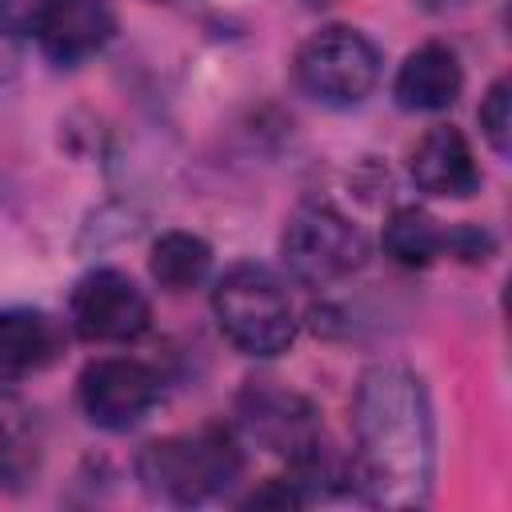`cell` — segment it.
<instances>
[{
  "label": "cell",
  "mask_w": 512,
  "mask_h": 512,
  "mask_svg": "<svg viewBox=\"0 0 512 512\" xmlns=\"http://www.w3.org/2000/svg\"><path fill=\"white\" fill-rule=\"evenodd\" d=\"M164 396V380L152 364L132 356H104L80 372V408L104 432L136 428Z\"/></svg>",
  "instance_id": "52a82bcc"
},
{
  "label": "cell",
  "mask_w": 512,
  "mask_h": 512,
  "mask_svg": "<svg viewBox=\"0 0 512 512\" xmlns=\"http://www.w3.org/2000/svg\"><path fill=\"white\" fill-rule=\"evenodd\" d=\"M40 448L44 432L36 412L16 396H0V484L20 488L24 480H32V472L40 468Z\"/></svg>",
  "instance_id": "4fadbf2b"
},
{
  "label": "cell",
  "mask_w": 512,
  "mask_h": 512,
  "mask_svg": "<svg viewBox=\"0 0 512 512\" xmlns=\"http://www.w3.org/2000/svg\"><path fill=\"white\" fill-rule=\"evenodd\" d=\"M408 172H412V184L428 196L464 200L480 188L476 156H472L464 132L452 124H436L420 136V144L408 156Z\"/></svg>",
  "instance_id": "30bf717a"
},
{
  "label": "cell",
  "mask_w": 512,
  "mask_h": 512,
  "mask_svg": "<svg viewBox=\"0 0 512 512\" xmlns=\"http://www.w3.org/2000/svg\"><path fill=\"white\" fill-rule=\"evenodd\" d=\"M152 280L164 288V292H188L196 288L208 268H212V248L208 240H200L196 232H164L156 244H152Z\"/></svg>",
  "instance_id": "5bb4252c"
},
{
  "label": "cell",
  "mask_w": 512,
  "mask_h": 512,
  "mask_svg": "<svg viewBox=\"0 0 512 512\" xmlns=\"http://www.w3.org/2000/svg\"><path fill=\"white\" fill-rule=\"evenodd\" d=\"M220 332L244 356H280L296 340V308L264 264H236L212 288Z\"/></svg>",
  "instance_id": "3957f363"
},
{
  "label": "cell",
  "mask_w": 512,
  "mask_h": 512,
  "mask_svg": "<svg viewBox=\"0 0 512 512\" xmlns=\"http://www.w3.org/2000/svg\"><path fill=\"white\" fill-rule=\"evenodd\" d=\"M240 420L244 428L268 448L288 456L292 464H308L320 456V428H316V412L304 396L296 392H280V388H264L252 384L240 396Z\"/></svg>",
  "instance_id": "ba28073f"
},
{
  "label": "cell",
  "mask_w": 512,
  "mask_h": 512,
  "mask_svg": "<svg viewBox=\"0 0 512 512\" xmlns=\"http://www.w3.org/2000/svg\"><path fill=\"white\" fill-rule=\"evenodd\" d=\"M116 32V16L104 0H36L32 36L52 64H80L100 52Z\"/></svg>",
  "instance_id": "9c48e42d"
},
{
  "label": "cell",
  "mask_w": 512,
  "mask_h": 512,
  "mask_svg": "<svg viewBox=\"0 0 512 512\" xmlns=\"http://www.w3.org/2000/svg\"><path fill=\"white\" fill-rule=\"evenodd\" d=\"M460 88H464V72L456 52L436 40L408 52V60L392 80V96L404 112H444L456 104Z\"/></svg>",
  "instance_id": "8fae6325"
},
{
  "label": "cell",
  "mask_w": 512,
  "mask_h": 512,
  "mask_svg": "<svg viewBox=\"0 0 512 512\" xmlns=\"http://www.w3.org/2000/svg\"><path fill=\"white\" fill-rule=\"evenodd\" d=\"M280 256L300 284L324 288L364 268L368 236L332 204H300L284 224Z\"/></svg>",
  "instance_id": "5b68a950"
},
{
  "label": "cell",
  "mask_w": 512,
  "mask_h": 512,
  "mask_svg": "<svg viewBox=\"0 0 512 512\" xmlns=\"http://www.w3.org/2000/svg\"><path fill=\"white\" fill-rule=\"evenodd\" d=\"M16 72H20V48H16L8 36H0V88H4Z\"/></svg>",
  "instance_id": "ac0fdd59"
},
{
  "label": "cell",
  "mask_w": 512,
  "mask_h": 512,
  "mask_svg": "<svg viewBox=\"0 0 512 512\" xmlns=\"http://www.w3.org/2000/svg\"><path fill=\"white\" fill-rule=\"evenodd\" d=\"M356 484L368 504L420 508L436 476V424L420 376L404 364H376L356 384Z\"/></svg>",
  "instance_id": "6da1fadb"
},
{
  "label": "cell",
  "mask_w": 512,
  "mask_h": 512,
  "mask_svg": "<svg viewBox=\"0 0 512 512\" xmlns=\"http://www.w3.org/2000/svg\"><path fill=\"white\" fill-rule=\"evenodd\" d=\"M308 4H332V0H308Z\"/></svg>",
  "instance_id": "d6986e66"
},
{
  "label": "cell",
  "mask_w": 512,
  "mask_h": 512,
  "mask_svg": "<svg viewBox=\"0 0 512 512\" xmlns=\"http://www.w3.org/2000/svg\"><path fill=\"white\" fill-rule=\"evenodd\" d=\"M292 72H296V84L304 88V96H312L316 104L352 108V104L368 100V92L376 88L380 52L364 32L332 24L300 44Z\"/></svg>",
  "instance_id": "277c9868"
},
{
  "label": "cell",
  "mask_w": 512,
  "mask_h": 512,
  "mask_svg": "<svg viewBox=\"0 0 512 512\" xmlns=\"http://www.w3.org/2000/svg\"><path fill=\"white\" fill-rule=\"evenodd\" d=\"M240 468H244V452L224 424L160 436L144 444L136 456V476L144 492L168 504L212 500L236 484Z\"/></svg>",
  "instance_id": "7a4b0ae2"
},
{
  "label": "cell",
  "mask_w": 512,
  "mask_h": 512,
  "mask_svg": "<svg viewBox=\"0 0 512 512\" xmlns=\"http://www.w3.org/2000/svg\"><path fill=\"white\" fill-rule=\"evenodd\" d=\"M444 252H452V256L476 264V260H488V252H492V236L480 232V228H472V224H460V228H448Z\"/></svg>",
  "instance_id": "e0dca14e"
},
{
  "label": "cell",
  "mask_w": 512,
  "mask_h": 512,
  "mask_svg": "<svg viewBox=\"0 0 512 512\" xmlns=\"http://www.w3.org/2000/svg\"><path fill=\"white\" fill-rule=\"evenodd\" d=\"M68 316L80 340L92 344H128L148 332L152 324V304L136 288V280L120 268H92L88 276L76 280Z\"/></svg>",
  "instance_id": "8992f818"
},
{
  "label": "cell",
  "mask_w": 512,
  "mask_h": 512,
  "mask_svg": "<svg viewBox=\"0 0 512 512\" xmlns=\"http://www.w3.org/2000/svg\"><path fill=\"white\" fill-rule=\"evenodd\" d=\"M480 132L492 144V152L508 156V140H512V84L504 76L480 100Z\"/></svg>",
  "instance_id": "2e32d148"
},
{
  "label": "cell",
  "mask_w": 512,
  "mask_h": 512,
  "mask_svg": "<svg viewBox=\"0 0 512 512\" xmlns=\"http://www.w3.org/2000/svg\"><path fill=\"white\" fill-rule=\"evenodd\" d=\"M64 352V328L40 308L0 312V380H24Z\"/></svg>",
  "instance_id": "7c38bea8"
},
{
  "label": "cell",
  "mask_w": 512,
  "mask_h": 512,
  "mask_svg": "<svg viewBox=\"0 0 512 512\" xmlns=\"http://www.w3.org/2000/svg\"><path fill=\"white\" fill-rule=\"evenodd\" d=\"M448 232L424 212V208H396L384 224V252L400 268H428L436 256H444Z\"/></svg>",
  "instance_id": "9a60e30c"
}]
</instances>
